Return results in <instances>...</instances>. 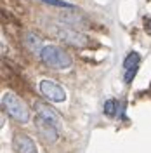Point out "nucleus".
I'll return each mask as SVG.
<instances>
[{
	"mask_svg": "<svg viewBox=\"0 0 151 153\" xmlns=\"http://www.w3.org/2000/svg\"><path fill=\"white\" fill-rule=\"evenodd\" d=\"M40 57L45 65L57 68V70H64V68L71 66V57L56 45H44V49L40 51Z\"/></svg>",
	"mask_w": 151,
	"mask_h": 153,
	"instance_id": "f257e3e1",
	"label": "nucleus"
},
{
	"mask_svg": "<svg viewBox=\"0 0 151 153\" xmlns=\"http://www.w3.org/2000/svg\"><path fill=\"white\" fill-rule=\"evenodd\" d=\"M2 105L5 106L7 113H9L14 120H18V122H21V124H26V122L30 120L28 108H26V105H24L16 94H12V92L4 94L2 96Z\"/></svg>",
	"mask_w": 151,
	"mask_h": 153,
	"instance_id": "f03ea898",
	"label": "nucleus"
},
{
	"mask_svg": "<svg viewBox=\"0 0 151 153\" xmlns=\"http://www.w3.org/2000/svg\"><path fill=\"white\" fill-rule=\"evenodd\" d=\"M40 91H42V94L45 96L47 99L56 101V103H63V101L66 99L64 89L59 85V84L52 82V80H42V82H40Z\"/></svg>",
	"mask_w": 151,
	"mask_h": 153,
	"instance_id": "7ed1b4c3",
	"label": "nucleus"
},
{
	"mask_svg": "<svg viewBox=\"0 0 151 153\" xmlns=\"http://www.w3.org/2000/svg\"><path fill=\"white\" fill-rule=\"evenodd\" d=\"M35 113H37L38 118H44V120H47L50 124H54L61 131V127H63V122H61V117L57 113L56 110L52 108V106L45 105V103H42V101H38L35 103Z\"/></svg>",
	"mask_w": 151,
	"mask_h": 153,
	"instance_id": "20e7f679",
	"label": "nucleus"
},
{
	"mask_svg": "<svg viewBox=\"0 0 151 153\" xmlns=\"http://www.w3.org/2000/svg\"><path fill=\"white\" fill-rule=\"evenodd\" d=\"M37 127H38V132L42 134L44 139H47L50 143H54L57 139V134H59V129H57L54 124H50L44 118H38L37 117Z\"/></svg>",
	"mask_w": 151,
	"mask_h": 153,
	"instance_id": "39448f33",
	"label": "nucleus"
},
{
	"mask_svg": "<svg viewBox=\"0 0 151 153\" xmlns=\"http://www.w3.org/2000/svg\"><path fill=\"white\" fill-rule=\"evenodd\" d=\"M14 146H16L18 153H37V148H35V143L31 141V137L23 136V134L16 136V139H14Z\"/></svg>",
	"mask_w": 151,
	"mask_h": 153,
	"instance_id": "423d86ee",
	"label": "nucleus"
},
{
	"mask_svg": "<svg viewBox=\"0 0 151 153\" xmlns=\"http://www.w3.org/2000/svg\"><path fill=\"white\" fill-rule=\"evenodd\" d=\"M57 35L63 38V40H66V42H70V44L76 45V47H84L85 44H87L85 37H82L78 31H73V30H59Z\"/></svg>",
	"mask_w": 151,
	"mask_h": 153,
	"instance_id": "0eeeda50",
	"label": "nucleus"
},
{
	"mask_svg": "<svg viewBox=\"0 0 151 153\" xmlns=\"http://www.w3.org/2000/svg\"><path fill=\"white\" fill-rule=\"evenodd\" d=\"M24 44L28 45V49L35 51V52H38V54H40V51L44 49L42 40H40L37 35H33V33H26V35H24Z\"/></svg>",
	"mask_w": 151,
	"mask_h": 153,
	"instance_id": "6e6552de",
	"label": "nucleus"
},
{
	"mask_svg": "<svg viewBox=\"0 0 151 153\" xmlns=\"http://www.w3.org/2000/svg\"><path fill=\"white\" fill-rule=\"evenodd\" d=\"M139 63H141V56L137 52H130L129 56L125 57V61H123V68H125V71L127 70H137Z\"/></svg>",
	"mask_w": 151,
	"mask_h": 153,
	"instance_id": "1a4fd4ad",
	"label": "nucleus"
},
{
	"mask_svg": "<svg viewBox=\"0 0 151 153\" xmlns=\"http://www.w3.org/2000/svg\"><path fill=\"white\" fill-rule=\"evenodd\" d=\"M104 113L108 115V117H115V113H116V103H115L113 99L106 101V105H104Z\"/></svg>",
	"mask_w": 151,
	"mask_h": 153,
	"instance_id": "9d476101",
	"label": "nucleus"
},
{
	"mask_svg": "<svg viewBox=\"0 0 151 153\" xmlns=\"http://www.w3.org/2000/svg\"><path fill=\"white\" fill-rule=\"evenodd\" d=\"M42 2H45L49 5H54V7H64V9H71L73 7V4H68L64 0H42Z\"/></svg>",
	"mask_w": 151,
	"mask_h": 153,
	"instance_id": "9b49d317",
	"label": "nucleus"
},
{
	"mask_svg": "<svg viewBox=\"0 0 151 153\" xmlns=\"http://www.w3.org/2000/svg\"><path fill=\"white\" fill-rule=\"evenodd\" d=\"M135 73H137V70H127V73H125V82H132Z\"/></svg>",
	"mask_w": 151,
	"mask_h": 153,
	"instance_id": "f8f14e48",
	"label": "nucleus"
},
{
	"mask_svg": "<svg viewBox=\"0 0 151 153\" xmlns=\"http://www.w3.org/2000/svg\"><path fill=\"white\" fill-rule=\"evenodd\" d=\"M146 30H148V33L151 35V19H146Z\"/></svg>",
	"mask_w": 151,
	"mask_h": 153,
	"instance_id": "ddd939ff",
	"label": "nucleus"
}]
</instances>
